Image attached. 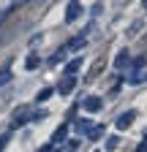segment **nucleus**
Wrapping results in <instances>:
<instances>
[{
  "label": "nucleus",
  "mask_w": 147,
  "mask_h": 152,
  "mask_svg": "<svg viewBox=\"0 0 147 152\" xmlns=\"http://www.w3.org/2000/svg\"><path fill=\"white\" fill-rule=\"evenodd\" d=\"M79 14H82L79 0H71V3H68V8H65V22H74V19H76Z\"/></svg>",
  "instance_id": "1"
},
{
  "label": "nucleus",
  "mask_w": 147,
  "mask_h": 152,
  "mask_svg": "<svg viewBox=\"0 0 147 152\" xmlns=\"http://www.w3.org/2000/svg\"><path fill=\"white\" fill-rule=\"evenodd\" d=\"M101 103H104V101L98 98V95H87V98H85V109H87V111H98Z\"/></svg>",
  "instance_id": "2"
},
{
  "label": "nucleus",
  "mask_w": 147,
  "mask_h": 152,
  "mask_svg": "<svg viewBox=\"0 0 147 152\" xmlns=\"http://www.w3.org/2000/svg\"><path fill=\"white\" fill-rule=\"evenodd\" d=\"M134 120H136V114H134V111H125V114H120V117H117V128H128Z\"/></svg>",
  "instance_id": "3"
},
{
  "label": "nucleus",
  "mask_w": 147,
  "mask_h": 152,
  "mask_svg": "<svg viewBox=\"0 0 147 152\" xmlns=\"http://www.w3.org/2000/svg\"><path fill=\"white\" fill-rule=\"evenodd\" d=\"M74 84H76V82H74V76H65V79H63V84L57 87V92H60V95H68V92L74 90Z\"/></svg>",
  "instance_id": "4"
},
{
  "label": "nucleus",
  "mask_w": 147,
  "mask_h": 152,
  "mask_svg": "<svg viewBox=\"0 0 147 152\" xmlns=\"http://www.w3.org/2000/svg\"><path fill=\"white\" fill-rule=\"evenodd\" d=\"M125 65H128V52H120V54H117V60H115V68L123 71Z\"/></svg>",
  "instance_id": "5"
},
{
  "label": "nucleus",
  "mask_w": 147,
  "mask_h": 152,
  "mask_svg": "<svg viewBox=\"0 0 147 152\" xmlns=\"http://www.w3.org/2000/svg\"><path fill=\"white\" fill-rule=\"evenodd\" d=\"M79 68H82V60H71V63L65 65V73H68V76H74V73H76Z\"/></svg>",
  "instance_id": "6"
},
{
  "label": "nucleus",
  "mask_w": 147,
  "mask_h": 152,
  "mask_svg": "<svg viewBox=\"0 0 147 152\" xmlns=\"http://www.w3.org/2000/svg\"><path fill=\"white\" fill-rule=\"evenodd\" d=\"M38 65H41V57H38V54H27V68H30V71H35Z\"/></svg>",
  "instance_id": "7"
},
{
  "label": "nucleus",
  "mask_w": 147,
  "mask_h": 152,
  "mask_svg": "<svg viewBox=\"0 0 147 152\" xmlns=\"http://www.w3.org/2000/svg\"><path fill=\"white\" fill-rule=\"evenodd\" d=\"M65 136H68V125H60V128H57V133L52 136V141H63Z\"/></svg>",
  "instance_id": "8"
},
{
  "label": "nucleus",
  "mask_w": 147,
  "mask_h": 152,
  "mask_svg": "<svg viewBox=\"0 0 147 152\" xmlns=\"http://www.w3.org/2000/svg\"><path fill=\"white\" fill-rule=\"evenodd\" d=\"M82 46H85V38H82V35H76V38L68 44V49H71V52H76V49H82Z\"/></svg>",
  "instance_id": "9"
},
{
  "label": "nucleus",
  "mask_w": 147,
  "mask_h": 152,
  "mask_svg": "<svg viewBox=\"0 0 147 152\" xmlns=\"http://www.w3.org/2000/svg\"><path fill=\"white\" fill-rule=\"evenodd\" d=\"M8 79H11V71H8V68H3V71H0V87H3Z\"/></svg>",
  "instance_id": "10"
},
{
  "label": "nucleus",
  "mask_w": 147,
  "mask_h": 152,
  "mask_svg": "<svg viewBox=\"0 0 147 152\" xmlns=\"http://www.w3.org/2000/svg\"><path fill=\"white\" fill-rule=\"evenodd\" d=\"M101 130H104V125H96L93 130H90V139H98V136H101Z\"/></svg>",
  "instance_id": "11"
},
{
  "label": "nucleus",
  "mask_w": 147,
  "mask_h": 152,
  "mask_svg": "<svg viewBox=\"0 0 147 152\" xmlns=\"http://www.w3.org/2000/svg\"><path fill=\"white\" fill-rule=\"evenodd\" d=\"M49 95H52V90H41V92H38V101H46Z\"/></svg>",
  "instance_id": "12"
},
{
  "label": "nucleus",
  "mask_w": 147,
  "mask_h": 152,
  "mask_svg": "<svg viewBox=\"0 0 147 152\" xmlns=\"http://www.w3.org/2000/svg\"><path fill=\"white\" fill-rule=\"evenodd\" d=\"M76 128H79V130H87V128H90V122H87V120H79V122H76Z\"/></svg>",
  "instance_id": "13"
},
{
  "label": "nucleus",
  "mask_w": 147,
  "mask_h": 152,
  "mask_svg": "<svg viewBox=\"0 0 147 152\" xmlns=\"http://www.w3.org/2000/svg\"><path fill=\"white\" fill-rule=\"evenodd\" d=\"M115 147H117V139L112 136V139H109V141H106V149H115Z\"/></svg>",
  "instance_id": "14"
},
{
  "label": "nucleus",
  "mask_w": 147,
  "mask_h": 152,
  "mask_svg": "<svg viewBox=\"0 0 147 152\" xmlns=\"http://www.w3.org/2000/svg\"><path fill=\"white\" fill-rule=\"evenodd\" d=\"M144 79H147V71H139L136 73V82H144Z\"/></svg>",
  "instance_id": "15"
},
{
  "label": "nucleus",
  "mask_w": 147,
  "mask_h": 152,
  "mask_svg": "<svg viewBox=\"0 0 147 152\" xmlns=\"http://www.w3.org/2000/svg\"><path fill=\"white\" fill-rule=\"evenodd\" d=\"M136 152H147V141H144V144H139V147H136Z\"/></svg>",
  "instance_id": "16"
},
{
  "label": "nucleus",
  "mask_w": 147,
  "mask_h": 152,
  "mask_svg": "<svg viewBox=\"0 0 147 152\" xmlns=\"http://www.w3.org/2000/svg\"><path fill=\"white\" fill-rule=\"evenodd\" d=\"M6 141H8V136H3V139H0V149H3V147H6Z\"/></svg>",
  "instance_id": "17"
},
{
  "label": "nucleus",
  "mask_w": 147,
  "mask_h": 152,
  "mask_svg": "<svg viewBox=\"0 0 147 152\" xmlns=\"http://www.w3.org/2000/svg\"><path fill=\"white\" fill-rule=\"evenodd\" d=\"M16 3H19V6H22V3H30V0H16Z\"/></svg>",
  "instance_id": "18"
},
{
  "label": "nucleus",
  "mask_w": 147,
  "mask_h": 152,
  "mask_svg": "<svg viewBox=\"0 0 147 152\" xmlns=\"http://www.w3.org/2000/svg\"><path fill=\"white\" fill-rule=\"evenodd\" d=\"M144 8H147V0H144Z\"/></svg>",
  "instance_id": "19"
}]
</instances>
